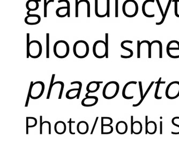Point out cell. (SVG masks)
Listing matches in <instances>:
<instances>
[{
  "label": "cell",
  "instance_id": "obj_1",
  "mask_svg": "<svg viewBox=\"0 0 179 152\" xmlns=\"http://www.w3.org/2000/svg\"><path fill=\"white\" fill-rule=\"evenodd\" d=\"M89 45L84 40H77L73 46V53L74 56L79 59L86 58L89 53Z\"/></svg>",
  "mask_w": 179,
  "mask_h": 152
},
{
  "label": "cell",
  "instance_id": "obj_2",
  "mask_svg": "<svg viewBox=\"0 0 179 152\" xmlns=\"http://www.w3.org/2000/svg\"><path fill=\"white\" fill-rule=\"evenodd\" d=\"M120 89L119 84L112 81L107 83L103 90V96L106 100H112L118 95Z\"/></svg>",
  "mask_w": 179,
  "mask_h": 152
},
{
  "label": "cell",
  "instance_id": "obj_3",
  "mask_svg": "<svg viewBox=\"0 0 179 152\" xmlns=\"http://www.w3.org/2000/svg\"><path fill=\"white\" fill-rule=\"evenodd\" d=\"M53 52L56 57L59 59L65 58L69 54V45L65 40H58L54 45Z\"/></svg>",
  "mask_w": 179,
  "mask_h": 152
},
{
  "label": "cell",
  "instance_id": "obj_4",
  "mask_svg": "<svg viewBox=\"0 0 179 152\" xmlns=\"http://www.w3.org/2000/svg\"><path fill=\"white\" fill-rule=\"evenodd\" d=\"M45 88V86L43 82L38 81L33 82L31 81L28 89V93L31 98L33 100H37L40 98L44 93Z\"/></svg>",
  "mask_w": 179,
  "mask_h": 152
},
{
  "label": "cell",
  "instance_id": "obj_5",
  "mask_svg": "<svg viewBox=\"0 0 179 152\" xmlns=\"http://www.w3.org/2000/svg\"><path fill=\"white\" fill-rule=\"evenodd\" d=\"M122 12L124 16L133 18L135 17L138 12V5L135 0H126L122 5Z\"/></svg>",
  "mask_w": 179,
  "mask_h": 152
},
{
  "label": "cell",
  "instance_id": "obj_6",
  "mask_svg": "<svg viewBox=\"0 0 179 152\" xmlns=\"http://www.w3.org/2000/svg\"><path fill=\"white\" fill-rule=\"evenodd\" d=\"M42 52V45L38 40H32L30 42L28 49L27 50V58L29 57L32 59L39 58Z\"/></svg>",
  "mask_w": 179,
  "mask_h": 152
},
{
  "label": "cell",
  "instance_id": "obj_7",
  "mask_svg": "<svg viewBox=\"0 0 179 152\" xmlns=\"http://www.w3.org/2000/svg\"><path fill=\"white\" fill-rule=\"evenodd\" d=\"M92 51L93 55L97 58L102 59L106 57V42L101 40L96 41L93 45Z\"/></svg>",
  "mask_w": 179,
  "mask_h": 152
},
{
  "label": "cell",
  "instance_id": "obj_8",
  "mask_svg": "<svg viewBox=\"0 0 179 152\" xmlns=\"http://www.w3.org/2000/svg\"><path fill=\"white\" fill-rule=\"evenodd\" d=\"M165 95L169 100H174L179 96V82L173 81L167 86Z\"/></svg>",
  "mask_w": 179,
  "mask_h": 152
},
{
  "label": "cell",
  "instance_id": "obj_9",
  "mask_svg": "<svg viewBox=\"0 0 179 152\" xmlns=\"http://www.w3.org/2000/svg\"><path fill=\"white\" fill-rule=\"evenodd\" d=\"M77 84L78 85V88H72L69 89L66 94V97L68 100H73L75 98L78 100L80 97V94L82 88V83L80 81H74L71 82V85Z\"/></svg>",
  "mask_w": 179,
  "mask_h": 152
},
{
  "label": "cell",
  "instance_id": "obj_10",
  "mask_svg": "<svg viewBox=\"0 0 179 152\" xmlns=\"http://www.w3.org/2000/svg\"><path fill=\"white\" fill-rule=\"evenodd\" d=\"M65 2L67 3V6H60L56 9V15L60 18H63L66 16L68 17H70V4L68 0H59L58 3Z\"/></svg>",
  "mask_w": 179,
  "mask_h": 152
},
{
  "label": "cell",
  "instance_id": "obj_11",
  "mask_svg": "<svg viewBox=\"0 0 179 152\" xmlns=\"http://www.w3.org/2000/svg\"><path fill=\"white\" fill-rule=\"evenodd\" d=\"M90 94L88 92L85 94V97L84 98L81 102L82 106L85 107H91V106H95L98 102V98L95 96H89Z\"/></svg>",
  "mask_w": 179,
  "mask_h": 152
},
{
  "label": "cell",
  "instance_id": "obj_12",
  "mask_svg": "<svg viewBox=\"0 0 179 152\" xmlns=\"http://www.w3.org/2000/svg\"><path fill=\"white\" fill-rule=\"evenodd\" d=\"M31 11L27 12V16L25 18L24 22L27 25H34L38 24L41 22V17L37 14H30Z\"/></svg>",
  "mask_w": 179,
  "mask_h": 152
},
{
  "label": "cell",
  "instance_id": "obj_13",
  "mask_svg": "<svg viewBox=\"0 0 179 152\" xmlns=\"http://www.w3.org/2000/svg\"><path fill=\"white\" fill-rule=\"evenodd\" d=\"M133 116H131V134L138 135L142 132V124L139 121H133Z\"/></svg>",
  "mask_w": 179,
  "mask_h": 152
},
{
  "label": "cell",
  "instance_id": "obj_14",
  "mask_svg": "<svg viewBox=\"0 0 179 152\" xmlns=\"http://www.w3.org/2000/svg\"><path fill=\"white\" fill-rule=\"evenodd\" d=\"M77 131L81 135H85L88 133L89 130V124L85 121H80L77 125Z\"/></svg>",
  "mask_w": 179,
  "mask_h": 152
},
{
  "label": "cell",
  "instance_id": "obj_15",
  "mask_svg": "<svg viewBox=\"0 0 179 152\" xmlns=\"http://www.w3.org/2000/svg\"><path fill=\"white\" fill-rule=\"evenodd\" d=\"M67 126L63 121H58L54 125V131L59 135H62L66 132Z\"/></svg>",
  "mask_w": 179,
  "mask_h": 152
},
{
  "label": "cell",
  "instance_id": "obj_16",
  "mask_svg": "<svg viewBox=\"0 0 179 152\" xmlns=\"http://www.w3.org/2000/svg\"><path fill=\"white\" fill-rule=\"evenodd\" d=\"M115 130L116 132L120 135L125 134L128 131V125L124 121H120L116 124Z\"/></svg>",
  "mask_w": 179,
  "mask_h": 152
},
{
  "label": "cell",
  "instance_id": "obj_17",
  "mask_svg": "<svg viewBox=\"0 0 179 152\" xmlns=\"http://www.w3.org/2000/svg\"><path fill=\"white\" fill-rule=\"evenodd\" d=\"M103 83V81H91L88 83L87 86V91L90 93H96L99 89L100 83Z\"/></svg>",
  "mask_w": 179,
  "mask_h": 152
},
{
  "label": "cell",
  "instance_id": "obj_18",
  "mask_svg": "<svg viewBox=\"0 0 179 152\" xmlns=\"http://www.w3.org/2000/svg\"><path fill=\"white\" fill-rule=\"evenodd\" d=\"M41 1V0H28L26 3V9L30 11L37 10L39 7V2Z\"/></svg>",
  "mask_w": 179,
  "mask_h": 152
},
{
  "label": "cell",
  "instance_id": "obj_19",
  "mask_svg": "<svg viewBox=\"0 0 179 152\" xmlns=\"http://www.w3.org/2000/svg\"><path fill=\"white\" fill-rule=\"evenodd\" d=\"M172 50H179V42L177 40H171L170 41L166 47V52L167 55H168L170 51Z\"/></svg>",
  "mask_w": 179,
  "mask_h": 152
},
{
  "label": "cell",
  "instance_id": "obj_20",
  "mask_svg": "<svg viewBox=\"0 0 179 152\" xmlns=\"http://www.w3.org/2000/svg\"><path fill=\"white\" fill-rule=\"evenodd\" d=\"M37 118L33 117H26V134H28V128L34 127L37 125Z\"/></svg>",
  "mask_w": 179,
  "mask_h": 152
},
{
  "label": "cell",
  "instance_id": "obj_21",
  "mask_svg": "<svg viewBox=\"0 0 179 152\" xmlns=\"http://www.w3.org/2000/svg\"><path fill=\"white\" fill-rule=\"evenodd\" d=\"M157 131V125L154 121H148L147 125V133L150 135H153Z\"/></svg>",
  "mask_w": 179,
  "mask_h": 152
},
{
  "label": "cell",
  "instance_id": "obj_22",
  "mask_svg": "<svg viewBox=\"0 0 179 152\" xmlns=\"http://www.w3.org/2000/svg\"><path fill=\"white\" fill-rule=\"evenodd\" d=\"M113 132V127L111 125H102V134L108 135Z\"/></svg>",
  "mask_w": 179,
  "mask_h": 152
},
{
  "label": "cell",
  "instance_id": "obj_23",
  "mask_svg": "<svg viewBox=\"0 0 179 152\" xmlns=\"http://www.w3.org/2000/svg\"><path fill=\"white\" fill-rule=\"evenodd\" d=\"M127 40H124L123 41L121 44V47L122 49H124V50H125L127 51H128L129 53H130V54L129 56H123V55H121V57L122 58H123V59H128V58H131L133 56V54H134V52L133 51V50H132L131 49H130L129 48H127L125 46H124V44H125V43L127 42Z\"/></svg>",
  "mask_w": 179,
  "mask_h": 152
},
{
  "label": "cell",
  "instance_id": "obj_24",
  "mask_svg": "<svg viewBox=\"0 0 179 152\" xmlns=\"http://www.w3.org/2000/svg\"><path fill=\"white\" fill-rule=\"evenodd\" d=\"M55 74H53L52 75V79L50 82V85H49V89H48V94H47V99L48 100L50 98V96H51V92H52V88L54 87V86H55L57 85V83L56 82H54V79H55Z\"/></svg>",
  "mask_w": 179,
  "mask_h": 152
},
{
  "label": "cell",
  "instance_id": "obj_25",
  "mask_svg": "<svg viewBox=\"0 0 179 152\" xmlns=\"http://www.w3.org/2000/svg\"><path fill=\"white\" fill-rule=\"evenodd\" d=\"M149 2H154V0H146L145 1L142 5V12L143 13V15L144 16L146 17H148V18H152V17H154V14L153 15H148L147 13H146V11H145V5L146 4L149 3Z\"/></svg>",
  "mask_w": 179,
  "mask_h": 152
},
{
  "label": "cell",
  "instance_id": "obj_26",
  "mask_svg": "<svg viewBox=\"0 0 179 152\" xmlns=\"http://www.w3.org/2000/svg\"><path fill=\"white\" fill-rule=\"evenodd\" d=\"M154 83H155V82H154V81L151 82V84L150 85V86H149V88H147V89L146 90V92H145V93H144V94L143 95V98H142V99H141V100H140V101L138 102V103H137V104H133V106H134V107H136V106H138L139 105H140V104H141L142 103V102H143V100H144V98H145V97L146 96L147 94H148V93L149 92L150 90L151 89V88H152V87L153 85L154 84Z\"/></svg>",
  "mask_w": 179,
  "mask_h": 152
},
{
  "label": "cell",
  "instance_id": "obj_27",
  "mask_svg": "<svg viewBox=\"0 0 179 152\" xmlns=\"http://www.w3.org/2000/svg\"><path fill=\"white\" fill-rule=\"evenodd\" d=\"M49 33L46 34V58H49V44H50V37Z\"/></svg>",
  "mask_w": 179,
  "mask_h": 152
},
{
  "label": "cell",
  "instance_id": "obj_28",
  "mask_svg": "<svg viewBox=\"0 0 179 152\" xmlns=\"http://www.w3.org/2000/svg\"><path fill=\"white\" fill-rule=\"evenodd\" d=\"M172 2V0H169V1H168V3L167 5V7H166V10H165V12H164V15H163L162 18L160 22H159V23H157V22L156 23H155V24L159 25L162 24L163 23H164V20H165V18H166V15H167V12H168V10H169V6H170V3H171V2Z\"/></svg>",
  "mask_w": 179,
  "mask_h": 152
},
{
  "label": "cell",
  "instance_id": "obj_29",
  "mask_svg": "<svg viewBox=\"0 0 179 152\" xmlns=\"http://www.w3.org/2000/svg\"><path fill=\"white\" fill-rule=\"evenodd\" d=\"M102 125H112L113 124V119L111 117H102Z\"/></svg>",
  "mask_w": 179,
  "mask_h": 152
},
{
  "label": "cell",
  "instance_id": "obj_30",
  "mask_svg": "<svg viewBox=\"0 0 179 152\" xmlns=\"http://www.w3.org/2000/svg\"><path fill=\"white\" fill-rule=\"evenodd\" d=\"M161 80V78L160 77L159 79V80L155 82V84H157V87H156V89H155V94H154V97L155 99L157 100H161L162 98L161 96H158V91H159V89L160 87V81Z\"/></svg>",
  "mask_w": 179,
  "mask_h": 152
},
{
  "label": "cell",
  "instance_id": "obj_31",
  "mask_svg": "<svg viewBox=\"0 0 179 152\" xmlns=\"http://www.w3.org/2000/svg\"><path fill=\"white\" fill-rule=\"evenodd\" d=\"M44 17L45 18L47 17V5L51 2H54V0H49L48 1H47V0H44Z\"/></svg>",
  "mask_w": 179,
  "mask_h": 152
},
{
  "label": "cell",
  "instance_id": "obj_32",
  "mask_svg": "<svg viewBox=\"0 0 179 152\" xmlns=\"http://www.w3.org/2000/svg\"><path fill=\"white\" fill-rule=\"evenodd\" d=\"M143 43H147V44H148V58H151L152 45L151 44V43L149 40H143L141 43H140V44L142 45Z\"/></svg>",
  "mask_w": 179,
  "mask_h": 152
},
{
  "label": "cell",
  "instance_id": "obj_33",
  "mask_svg": "<svg viewBox=\"0 0 179 152\" xmlns=\"http://www.w3.org/2000/svg\"><path fill=\"white\" fill-rule=\"evenodd\" d=\"M105 42L106 48V58H108V33H105Z\"/></svg>",
  "mask_w": 179,
  "mask_h": 152
},
{
  "label": "cell",
  "instance_id": "obj_34",
  "mask_svg": "<svg viewBox=\"0 0 179 152\" xmlns=\"http://www.w3.org/2000/svg\"><path fill=\"white\" fill-rule=\"evenodd\" d=\"M95 14L96 15V16L100 17V18H102V15H101L100 13H99L98 12V0H95Z\"/></svg>",
  "mask_w": 179,
  "mask_h": 152
},
{
  "label": "cell",
  "instance_id": "obj_35",
  "mask_svg": "<svg viewBox=\"0 0 179 152\" xmlns=\"http://www.w3.org/2000/svg\"><path fill=\"white\" fill-rule=\"evenodd\" d=\"M68 123L69 124V131L70 134H71V135H75V132H73L72 130H71V124L75 123V121H72L71 120V118H70V119L68 121Z\"/></svg>",
  "mask_w": 179,
  "mask_h": 152
},
{
  "label": "cell",
  "instance_id": "obj_36",
  "mask_svg": "<svg viewBox=\"0 0 179 152\" xmlns=\"http://www.w3.org/2000/svg\"><path fill=\"white\" fill-rule=\"evenodd\" d=\"M119 17V0H115V17Z\"/></svg>",
  "mask_w": 179,
  "mask_h": 152
},
{
  "label": "cell",
  "instance_id": "obj_37",
  "mask_svg": "<svg viewBox=\"0 0 179 152\" xmlns=\"http://www.w3.org/2000/svg\"><path fill=\"white\" fill-rule=\"evenodd\" d=\"M141 45L140 44V41L137 40V58H141Z\"/></svg>",
  "mask_w": 179,
  "mask_h": 152
},
{
  "label": "cell",
  "instance_id": "obj_38",
  "mask_svg": "<svg viewBox=\"0 0 179 152\" xmlns=\"http://www.w3.org/2000/svg\"><path fill=\"white\" fill-rule=\"evenodd\" d=\"M107 17H110V0H107Z\"/></svg>",
  "mask_w": 179,
  "mask_h": 152
},
{
  "label": "cell",
  "instance_id": "obj_39",
  "mask_svg": "<svg viewBox=\"0 0 179 152\" xmlns=\"http://www.w3.org/2000/svg\"><path fill=\"white\" fill-rule=\"evenodd\" d=\"M177 0H175L174 1V14L176 17L179 18V15L177 13Z\"/></svg>",
  "mask_w": 179,
  "mask_h": 152
},
{
  "label": "cell",
  "instance_id": "obj_40",
  "mask_svg": "<svg viewBox=\"0 0 179 152\" xmlns=\"http://www.w3.org/2000/svg\"><path fill=\"white\" fill-rule=\"evenodd\" d=\"M139 90H140V96H141V99L143 97V88H142V84L141 81H139Z\"/></svg>",
  "mask_w": 179,
  "mask_h": 152
},
{
  "label": "cell",
  "instance_id": "obj_41",
  "mask_svg": "<svg viewBox=\"0 0 179 152\" xmlns=\"http://www.w3.org/2000/svg\"><path fill=\"white\" fill-rule=\"evenodd\" d=\"M99 119V117H97L96 118V120H95V123L94 124H93V127L92 128V130H91V135H92L93 133V132H94L95 131V129L96 128V125H97V121H98V120Z\"/></svg>",
  "mask_w": 179,
  "mask_h": 152
},
{
  "label": "cell",
  "instance_id": "obj_42",
  "mask_svg": "<svg viewBox=\"0 0 179 152\" xmlns=\"http://www.w3.org/2000/svg\"><path fill=\"white\" fill-rule=\"evenodd\" d=\"M156 2L157 3V4L158 5V7H159V10H160V11L161 13V15H162V16H163V15H164V11H163L162 10V8H161V4L160 3V2H159V0H156Z\"/></svg>",
  "mask_w": 179,
  "mask_h": 152
},
{
  "label": "cell",
  "instance_id": "obj_43",
  "mask_svg": "<svg viewBox=\"0 0 179 152\" xmlns=\"http://www.w3.org/2000/svg\"><path fill=\"white\" fill-rule=\"evenodd\" d=\"M147 125H148V116H145V134H147Z\"/></svg>",
  "mask_w": 179,
  "mask_h": 152
},
{
  "label": "cell",
  "instance_id": "obj_44",
  "mask_svg": "<svg viewBox=\"0 0 179 152\" xmlns=\"http://www.w3.org/2000/svg\"><path fill=\"white\" fill-rule=\"evenodd\" d=\"M177 119H179V117H174V118L172 119V124H173L174 126H176V127H177L179 128V125L176 124V123H174V120Z\"/></svg>",
  "mask_w": 179,
  "mask_h": 152
},
{
  "label": "cell",
  "instance_id": "obj_45",
  "mask_svg": "<svg viewBox=\"0 0 179 152\" xmlns=\"http://www.w3.org/2000/svg\"><path fill=\"white\" fill-rule=\"evenodd\" d=\"M30 94L28 92V94H27V97L26 98V103H25V107H27L28 105V102H29V100H30Z\"/></svg>",
  "mask_w": 179,
  "mask_h": 152
},
{
  "label": "cell",
  "instance_id": "obj_46",
  "mask_svg": "<svg viewBox=\"0 0 179 152\" xmlns=\"http://www.w3.org/2000/svg\"><path fill=\"white\" fill-rule=\"evenodd\" d=\"M160 134H162V121H160Z\"/></svg>",
  "mask_w": 179,
  "mask_h": 152
},
{
  "label": "cell",
  "instance_id": "obj_47",
  "mask_svg": "<svg viewBox=\"0 0 179 152\" xmlns=\"http://www.w3.org/2000/svg\"><path fill=\"white\" fill-rule=\"evenodd\" d=\"M165 83H166L165 81H163V82L160 81V84H165Z\"/></svg>",
  "mask_w": 179,
  "mask_h": 152
},
{
  "label": "cell",
  "instance_id": "obj_48",
  "mask_svg": "<svg viewBox=\"0 0 179 152\" xmlns=\"http://www.w3.org/2000/svg\"><path fill=\"white\" fill-rule=\"evenodd\" d=\"M177 2H179V0H177Z\"/></svg>",
  "mask_w": 179,
  "mask_h": 152
}]
</instances>
